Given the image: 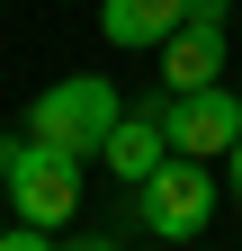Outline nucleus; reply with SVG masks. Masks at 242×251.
Returning <instances> with one entry per match:
<instances>
[{
	"label": "nucleus",
	"instance_id": "nucleus-1",
	"mask_svg": "<svg viewBox=\"0 0 242 251\" xmlns=\"http://www.w3.org/2000/svg\"><path fill=\"white\" fill-rule=\"evenodd\" d=\"M126 117V99H117V81L99 72H72V81H45L36 99H27V135L54 144V152H72V162H90V152L108 144V126Z\"/></svg>",
	"mask_w": 242,
	"mask_h": 251
},
{
	"label": "nucleus",
	"instance_id": "nucleus-2",
	"mask_svg": "<svg viewBox=\"0 0 242 251\" xmlns=\"http://www.w3.org/2000/svg\"><path fill=\"white\" fill-rule=\"evenodd\" d=\"M135 225L153 242H197L216 225V162L197 152H162L153 179H135Z\"/></svg>",
	"mask_w": 242,
	"mask_h": 251
},
{
	"label": "nucleus",
	"instance_id": "nucleus-3",
	"mask_svg": "<svg viewBox=\"0 0 242 251\" xmlns=\"http://www.w3.org/2000/svg\"><path fill=\"white\" fill-rule=\"evenodd\" d=\"M0 188H9V206L27 225H45V233L81 215V162L54 152V144H36V135H0Z\"/></svg>",
	"mask_w": 242,
	"mask_h": 251
},
{
	"label": "nucleus",
	"instance_id": "nucleus-4",
	"mask_svg": "<svg viewBox=\"0 0 242 251\" xmlns=\"http://www.w3.org/2000/svg\"><path fill=\"white\" fill-rule=\"evenodd\" d=\"M162 135H170V152H197V162L233 152V144H242V90H233V81L162 90Z\"/></svg>",
	"mask_w": 242,
	"mask_h": 251
},
{
	"label": "nucleus",
	"instance_id": "nucleus-5",
	"mask_svg": "<svg viewBox=\"0 0 242 251\" xmlns=\"http://www.w3.org/2000/svg\"><path fill=\"white\" fill-rule=\"evenodd\" d=\"M162 152H170V135H162V99H144V108H126V117H117L108 126V144H99V162L117 171V179H153V162H162Z\"/></svg>",
	"mask_w": 242,
	"mask_h": 251
},
{
	"label": "nucleus",
	"instance_id": "nucleus-6",
	"mask_svg": "<svg viewBox=\"0 0 242 251\" xmlns=\"http://www.w3.org/2000/svg\"><path fill=\"white\" fill-rule=\"evenodd\" d=\"M162 54V81L170 90H206V81H233L224 72V27H197V18H179L170 36L153 45Z\"/></svg>",
	"mask_w": 242,
	"mask_h": 251
},
{
	"label": "nucleus",
	"instance_id": "nucleus-7",
	"mask_svg": "<svg viewBox=\"0 0 242 251\" xmlns=\"http://www.w3.org/2000/svg\"><path fill=\"white\" fill-rule=\"evenodd\" d=\"M179 18H189V0H99V36L117 54H153Z\"/></svg>",
	"mask_w": 242,
	"mask_h": 251
},
{
	"label": "nucleus",
	"instance_id": "nucleus-8",
	"mask_svg": "<svg viewBox=\"0 0 242 251\" xmlns=\"http://www.w3.org/2000/svg\"><path fill=\"white\" fill-rule=\"evenodd\" d=\"M0 251H54V233H45V225H27V215H18V225L0 233Z\"/></svg>",
	"mask_w": 242,
	"mask_h": 251
},
{
	"label": "nucleus",
	"instance_id": "nucleus-9",
	"mask_svg": "<svg viewBox=\"0 0 242 251\" xmlns=\"http://www.w3.org/2000/svg\"><path fill=\"white\" fill-rule=\"evenodd\" d=\"M224 9H233V0H189V18H197V27H224Z\"/></svg>",
	"mask_w": 242,
	"mask_h": 251
},
{
	"label": "nucleus",
	"instance_id": "nucleus-10",
	"mask_svg": "<svg viewBox=\"0 0 242 251\" xmlns=\"http://www.w3.org/2000/svg\"><path fill=\"white\" fill-rule=\"evenodd\" d=\"M54 251H117V233H72V242H54Z\"/></svg>",
	"mask_w": 242,
	"mask_h": 251
},
{
	"label": "nucleus",
	"instance_id": "nucleus-11",
	"mask_svg": "<svg viewBox=\"0 0 242 251\" xmlns=\"http://www.w3.org/2000/svg\"><path fill=\"white\" fill-rule=\"evenodd\" d=\"M224 188H233V198H242V144L224 152Z\"/></svg>",
	"mask_w": 242,
	"mask_h": 251
},
{
	"label": "nucleus",
	"instance_id": "nucleus-12",
	"mask_svg": "<svg viewBox=\"0 0 242 251\" xmlns=\"http://www.w3.org/2000/svg\"><path fill=\"white\" fill-rule=\"evenodd\" d=\"M233 90H242V81H233Z\"/></svg>",
	"mask_w": 242,
	"mask_h": 251
}]
</instances>
